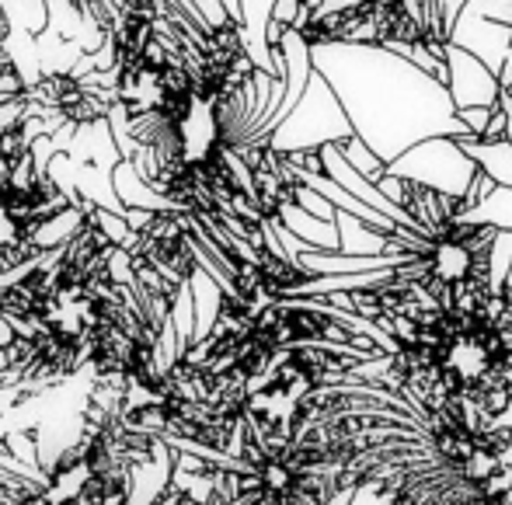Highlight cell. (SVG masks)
Masks as SVG:
<instances>
[{
	"label": "cell",
	"mask_w": 512,
	"mask_h": 505,
	"mask_svg": "<svg viewBox=\"0 0 512 505\" xmlns=\"http://www.w3.org/2000/svg\"><path fill=\"white\" fill-rule=\"evenodd\" d=\"M60 248L39 255L0 286V391H46L81 373L136 394L161 366V342L175 321L136 293L122 244L91 216Z\"/></svg>",
	"instance_id": "cell-1"
},
{
	"label": "cell",
	"mask_w": 512,
	"mask_h": 505,
	"mask_svg": "<svg viewBox=\"0 0 512 505\" xmlns=\"http://www.w3.org/2000/svg\"><path fill=\"white\" fill-rule=\"evenodd\" d=\"M310 63L314 74H321L324 84L335 91L352 133L373 150L384 168L422 140L467 136L443 84L422 74L405 56H394L391 49L359 42H314Z\"/></svg>",
	"instance_id": "cell-2"
},
{
	"label": "cell",
	"mask_w": 512,
	"mask_h": 505,
	"mask_svg": "<svg viewBox=\"0 0 512 505\" xmlns=\"http://www.w3.org/2000/svg\"><path fill=\"white\" fill-rule=\"evenodd\" d=\"M154 446L126 422V391L95 384L81 436L35 474L28 505H129L136 471L154 464Z\"/></svg>",
	"instance_id": "cell-3"
},
{
	"label": "cell",
	"mask_w": 512,
	"mask_h": 505,
	"mask_svg": "<svg viewBox=\"0 0 512 505\" xmlns=\"http://www.w3.org/2000/svg\"><path fill=\"white\" fill-rule=\"evenodd\" d=\"M352 136L356 133H352L335 91L324 84L321 74H310L300 101L290 108V115L283 122H276L269 129V136L262 143L272 154L290 157V154H310V150H321V147H342Z\"/></svg>",
	"instance_id": "cell-4"
},
{
	"label": "cell",
	"mask_w": 512,
	"mask_h": 505,
	"mask_svg": "<svg viewBox=\"0 0 512 505\" xmlns=\"http://www.w3.org/2000/svg\"><path fill=\"white\" fill-rule=\"evenodd\" d=\"M384 175L398 178V182H408V185H418V189H425V192H436V196L464 199L474 175H478V168L460 154L457 140L436 136V140H422V143H415V147H408L401 157H394L384 168Z\"/></svg>",
	"instance_id": "cell-5"
},
{
	"label": "cell",
	"mask_w": 512,
	"mask_h": 505,
	"mask_svg": "<svg viewBox=\"0 0 512 505\" xmlns=\"http://www.w3.org/2000/svg\"><path fill=\"white\" fill-rule=\"evenodd\" d=\"M443 63H446V95H450L453 108H499L502 84L485 63H478L464 49L443 46Z\"/></svg>",
	"instance_id": "cell-6"
},
{
	"label": "cell",
	"mask_w": 512,
	"mask_h": 505,
	"mask_svg": "<svg viewBox=\"0 0 512 505\" xmlns=\"http://www.w3.org/2000/svg\"><path fill=\"white\" fill-rule=\"evenodd\" d=\"M175 467H182V478L171 474V481H164V488L143 505H230V495L223 488V481L216 474H209L206 457H192V453L171 450Z\"/></svg>",
	"instance_id": "cell-7"
},
{
	"label": "cell",
	"mask_w": 512,
	"mask_h": 505,
	"mask_svg": "<svg viewBox=\"0 0 512 505\" xmlns=\"http://www.w3.org/2000/svg\"><path fill=\"white\" fill-rule=\"evenodd\" d=\"M237 25H241V46L248 63L258 70V74H269L272 77V49L265 42V28L272 21V7L276 0H237ZM276 81V77H272Z\"/></svg>",
	"instance_id": "cell-8"
},
{
	"label": "cell",
	"mask_w": 512,
	"mask_h": 505,
	"mask_svg": "<svg viewBox=\"0 0 512 505\" xmlns=\"http://www.w3.org/2000/svg\"><path fill=\"white\" fill-rule=\"evenodd\" d=\"M457 147L481 175H488L502 189H512V147L506 140H471V136H460Z\"/></svg>",
	"instance_id": "cell-9"
},
{
	"label": "cell",
	"mask_w": 512,
	"mask_h": 505,
	"mask_svg": "<svg viewBox=\"0 0 512 505\" xmlns=\"http://www.w3.org/2000/svg\"><path fill=\"white\" fill-rule=\"evenodd\" d=\"M453 220L460 223H471V227H488V230H499V234H512V189H502L495 185L478 206L471 209H460Z\"/></svg>",
	"instance_id": "cell-10"
},
{
	"label": "cell",
	"mask_w": 512,
	"mask_h": 505,
	"mask_svg": "<svg viewBox=\"0 0 512 505\" xmlns=\"http://www.w3.org/2000/svg\"><path fill=\"white\" fill-rule=\"evenodd\" d=\"M0 11L11 21L14 32H25V35H32V39H39L49 25L46 0H0Z\"/></svg>",
	"instance_id": "cell-11"
},
{
	"label": "cell",
	"mask_w": 512,
	"mask_h": 505,
	"mask_svg": "<svg viewBox=\"0 0 512 505\" xmlns=\"http://www.w3.org/2000/svg\"><path fill=\"white\" fill-rule=\"evenodd\" d=\"M338 154H342V161L349 164V168L356 171V175H363L366 182L377 185V178L384 175V164H380L377 157H373V150L366 147V143L359 140V136H352V140H345L342 147H338Z\"/></svg>",
	"instance_id": "cell-12"
},
{
	"label": "cell",
	"mask_w": 512,
	"mask_h": 505,
	"mask_svg": "<svg viewBox=\"0 0 512 505\" xmlns=\"http://www.w3.org/2000/svg\"><path fill=\"white\" fill-rule=\"evenodd\" d=\"M35 492V474H18L0 467V505H28Z\"/></svg>",
	"instance_id": "cell-13"
},
{
	"label": "cell",
	"mask_w": 512,
	"mask_h": 505,
	"mask_svg": "<svg viewBox=\"0 0 512 505\" xmlns=\"http://www.w3.org/2000/svg\"><path fill=\"white\" fill-rule=\"evenodd\" d=\"M293 206H300L304 213L317 216V220H324V223H335V206H331L328 199L317 196L314 189L300 185V182H297V189H293Z\"/></svg>",
	"instance_id": "cell-14"
},
{
	"label": "cell",
	"mask_w": 512,
	"mask_h": 505,
	"mask_svg": "<svg viewBox=\"0 0 512 505\" xmlns=\"http://www.w3.org/2000/svg\"><path fill=\"white\" fill-rule=\"evenodd\" d=\"M189 4H192V11L199 14V21L209 28V35L220 32V28H227V25H237V21H230V14L223 11L220 0H189Z\"/></svg>",
	"instance_id": "cell-15"
},
{
	"label": "cell",
	"mask_w": 512,
	"mask_h": 505,
	"mask_svg": "<svg viewBox=\"0 0 512 505\" xmlns=\"http://www.w3.org/2000/svg\"><path fill=\"white\" fill-rule=\"evenodd\" d=\"M457 119H460V126L467 129L471 140H485L488 122H492V108H460Z\"/></svg>",
	"instance_id": "cell-16"
},
{
	"label": "cell",
	"mask_w": 512,
	"mask_h": 505,
	"mask_svg": "<svg viewBox=\"0 0 512 505\" xmlns=\"http://www.w3.org/2000/svg\"><path fill=\"white\" fill-rule=\"evenodd\" d=\"M25 81L18 77V70L7 67L0 70V101H14V98H25Z\"/></svg>",
	"instance_id": "cell-17"
},
{
	"label": "cell",
	"mask_w": 512,
	"mask_h": 505,
	"mask_svg": "<svg viewBox=\"0 0 512 505\" xmlns=\"http://www.w3.org/2000/svg\"><path fill=\"white\" fill-rule=\"evenodd\" d=\"M467 0H439V18H443V32L450 35L453 21H457V14L464 11Z\"/></svg>",
	"instance_id": "cell-18"
},
{
	"label": "cell",
	"mask_w": 512,
	"mask_h": 505,
	"mask_svg": "<svg viewBox=\"0 0 512 505\" xmlns=\"http://www.w3.org/2000/svg\"><path fill=\"white\" fill-rule=\"evenodd\" d=\"M499 112H502V119H506V129H502V140H506L509 147H512V98L506 95V91L499 95Z\"/></svg>",
	"instance_id": "cell-19"
},
{
	"label": "cell",
	"mask_w": 512,
	"mask_h": 505,
	"mask_svg": "<svg viewBox=\"0 0 512 505\" xmlns=\"http://www.w3.org/2000/svg\"><path fill=\"white\" fill-rule=\"evenodd\" d=\"M499 84H502V91L512 84V39H509V49H506V63H502V70H499Z\"/></svg>",
	"instance_id": "cell-20"
},
{
	"label": "cell",
	"mask_w": 512,
	"mask_h": 505,
	"mask_svg": "<svg viewBox=\"0 0 512 505\" xmlns=\"http://www.w3.org/2000/svg\"><path fill=\"white\" fill-rule=\"evenodd\" d=\"M492 425H499V429H512V401H509V408L506 411H502V415L499 418H495V422Z\"/></svg>",
	"instance_id": "cell-21"
},
{
	"label": "cell",
	"mask_w": 512,
	"mask_h": 505,
	"mask_svg": "<svg viewBox=\"0 0 512 505\" xmlns=\"http://www.w3.org/2000/svg\"><path fill=\"white\" fill-rule=\"evenodd\" d=\"M223 4V11L230 14V21H237V11H241V7H237V0H220Z\"/></svg>",
	"instance_id": "cell-22"
},
{
	"label": "cell",
	"mask_w": 512,
	"mask_h": 505,
	"mask_svg": "<svg viewBox=\"0 0 512 505\" xmlns=\"http://www.w3.org/2000/svg\"><path fill=\"white\" fill-rule=\"evenodd\" d=\"M506 286H512V265H509V279H506Z\"/></svg>",
	"instance_id": "cell-23"
},
{
	"label": "cell",
	"mask_w": 512,
	"mask_h": 505,
	"mask_svg": "<svg viewBox=\"0 0 512 505\" xmlns=\"http://www.w3.org/2000/svg\"><path fill=\"white\" fill-rule=\"evenodd\" d=\"M0 370H4V349H0Z\"/></svg>",
	"instance_id": "cell-24"
}]
</instances>
